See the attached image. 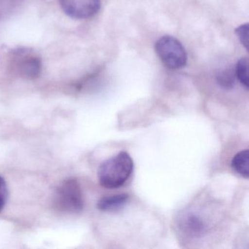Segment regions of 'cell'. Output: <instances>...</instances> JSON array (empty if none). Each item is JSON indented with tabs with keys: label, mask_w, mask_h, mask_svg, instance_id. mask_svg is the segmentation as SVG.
I'll return each instance as SVG.
<instances>
[{
	"label": "cell",
	"mask_w": 249,
	"mask_h": 249,
	"mask_svg": "<svg viewBox=\"0 0 249 249\" xmlns=\"http://www.w3.org/2000/svg\"><path fill=\"white\" fill-rule=\"evenodd\" d=\"M133 168L130 155L122 151L100 164L97 173L100 185L110 189L121 187L129 178Z\"/></svg>",
	"instance_id": "obj_1"
},
{
	"label": "cell",
	"mask_w": 249,
	"mask_h": 249,
	"mask_svg": "<svg viewBox=\"0 0 249 249\" xmlns=\"http://www.w3.org/2000/svg\"><path fill=\"white\" fill-rule=\"evenodd\" d=\"M54 205L62 212L78 213L84 208L82 191L78 180L69 179L58 187L54 196Z\"/></svg>",
	"instance_id": "obj_2"
},
{
	"label": "cell",
	"mask_w": 249,
	"mask_h": 249,
	"mask_svg": "<svg viewBox=\"0 0 249 249\" xmlns=\"http://www.w3.org/2000/svg\"><path fill=\"white\" fill-rule=\"evenodd\" d=\"M155 51L159 58L169 69L178 70L187 62V54L180 41L171 37H160L155 44Z\"/></svg>",
	"instance_id": "obj_3"
},
{
	"label": "cell",
	"mask_w": 249,
	"mask_h": 249,
	"mask_svg": "<svg viewBox=\"0 0 249 249\" xmlns=\"http://www.w3.org/2000/svg\"><path fill=\"white\" fill-rule=\"evenodd\" d=\"M13 66L23 78L34 79L41 72V59L31 50L21 49L14 53Z\"/></svg>",
	"instance_id": "obj_4"
},
{
	"label": "cell",
	"mask_w": 249,
	"mask_h": 249,
	"mask_svg": "<svg viewBox=\"0 0 249 249\" xmlns=\"http://www.w3.org/2000/svg\"><path fill=\"white\" fill-rule=\"evenodd\" d=\"M64 12L75 19H87L95 16L101 7V0H59Z\"/></svg>",
	"instance_id": "obj_5"
},
{
	"label": "cell",
	"mask_w": 249,
	"mask_h": 249,
	"mask_svg": "<svg viewBox=\"0 0 249 249\" xmlns=\"http://www.w3.org/2000/svg\"><path fill=\"white\" fill-rule=\"evenodd\" d=\"M179 227L186 235L192 238L202 237L207 231L205 221L199 215L192 213H187L180 217Z\"/></svg>",
	"instance_id": "obj_6"
},
{
	"label": "cell",
	"mask_w": 249,
	"mask_h": 249,
	"mask_svg": "<svg viewBox=\"0 0 249 249\" xmlns=\"http://www.w3.org/2000/svg\"><path fill=\"white\" fill-rule=\"evenodd\" d=\"M128 194H119L112 196H105L97 202V208L104 212H113L122 209L129 202Z\"/></svg>",
	"instance_id": "obj_7"
},
{
	"label": "cell",
	"mask_w": 249,
	"mask_h": 249,
	"mask_svg": "<svg viewBox=\"0 0 249 249\" xmlns=\"http://www.w3.org/2000/svg\"><path fill=\"white\" fill-rule=\"evenodd\" d=\"M231 167L242 177H249V151L243 150L237 153L231 160Z\"/></svg>",
	"instance_id": "obj_8"
},
{
	"label": "cell",
	"mask_w": 249,
	"mask_h": 249,
	"mask_svg": "<svg viewBox=\"0 0 249 249\" xmlns=\"http://www.w3.org/2000/svg\"><path fill=\"white\" fill-rule=\"evenodd\" d=\"M249 59L242 58L236 65L235 75L240 84L248 89H249Z\"/></svg>",
	"instance_id": "obj_9"
},
{
	"label": "cell",
	"mask_w": 249,
	"mask_h": 249,
	"mask_svg": "<svg viewBox=\"0 0 249 249\" xmlns=\"http://www.w3.org/2000/svg\"><path fill=\"white\" fill-rule=\"evenodd\" d=\"M235 72L232 70H224L217 75V82L221 88L231 89L235 84Z\"/></svg>",
	"instance_id": "obj_10"
},
{
	"label": "cell",
	"mask_w": 249,
	"mask_h": 249,
	"mask_svg": "<svg viewBox=\"0 0 249 249\" xmlns=\"http://www.w3.org/2000/svg\"><path fill=\"white\" fill-rule=\"evenodd\" d=\"M249 24H243L235 30V33L239 40L246 49H249Z\"/></svg>",
	"instance_id": "obj_11"
},
{
	"label": "cell",
	"mask_w": 249,
	"mask_h": 249,
	"mask_svg": "<svg viewBox=\"0 0 249 249\" xmlns=\"http://www.w3.org/2000/svg\"><path fill=\"white\" fill-rule=\"evenodd\" d=\"M8 199V186L4 178L0 176V213L5 208Z\"/></svg>",
	"instance_id": "obj_12"
}]
</instances>
